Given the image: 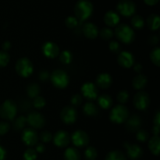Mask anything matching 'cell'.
<instances>
[{
	"mask_svg": "<svg viewBox=\"0 0 160 160\" xmlns=\"http://www.w3.org/2000/svg\"><path fill=\"white\" fill-rule=\"evenodd\" d=\"M97 156H98V153L94 147H88L84 151V157L87 160H95Z\"/></svg>",
	"mask_w": 160,
	"mask_h": 160,
	"instance_id": "836d02e7",
	"label": "cell"
},
{
	"mask_svg": "<svg viewBox=\"0 0 160 160\" xmlns=\"http://www.w3.org/2000/svg\"><path fill=\"white\" fill-rule=\"evenodd\" d=\"M112 78L108 73H99L95 79V85L102 89H107L112 85Z\"/></svg>",
	"mask_w": 160,
	"mask_h": 160,
	"instance_id": "ac0fdd59",
	"label": "cell"
},
{
	"mask_svg": "<svg viewBox=\"0 0 160 160\" xmlns=\"http://www.w3.org/2000/svg\"><path fill=\"white\" fill-rule=\"evenodd\" d=\"M134 107L138 110H145L150 103V98L148 93L141 91L135 94L133 99Z\"/></svg>",
	"mask_w": 160,
	"mask_h": 160,
	"instance_id": "9c48e42d",
	"label": "cell"
},
{
	"mask_svg": "<svg viewBox=\"0 0 160 160\" xmlns=\"http://www.w3.org/2000/svg\"><path fill=\"white\" fill-rule=\"evenodd\" d=\"M16 72L22 78H28L31 76L34 70V67L29 59L26 57L20 58L15 64Z\"/></svg>",
	"mask_w": 160,
	"mask_h": 160,
	"instance_id": "5b68a950",
	"label": "cell"
},
{
	"mask_svg": "<svg viewBox=\"0 0 160 160\" xmlns=\"http://www.w3.org/2000/svg\"><path fill=\"white\" fill-rule=\"evenodd\" d=\"M78 117V113L73 106H66L62 109L60 112V118L64 123L67 125L73 124L75 123Z\"/></svg>",
	"mask_w": 160,
	"mask_h": 160,
	"instance_id": "8fae6325",
	"label": "cell"
},
{
	"mask_svg": "<svg viewBox=\"0 0 160 160\" xmlns=\"http://www.w3.org/2000/svg\"><path fill=\"white\" fill-rule=\"evenodd\" d=\"M21 139L23 143L28 146L35 145L38 141V135L33 128H26L21 134Z\"/></svg>",
	"mask_w": 160,
	"mask_h": 160,
	"instance_id": "4fadbf2b",
	"label": "cell"
},
{
	"mask_svg": "<svg viewBox=\"0 0 160 160\" xmlns=\"http://www.w3.org/2000/svg\"><path fill=\"white\" fill-rule=\"evenodd\" d=\"M42 51L44 56L49 59H53L59 55V48L52 42H46L42 45Z\"/></svg>",
	"mask_w": 160,
	"mask_h": 160,
	"instance_id": "9a60e30c",
	"label": "cell"
},
{
	"mask_svg": "<svg viewBox=\"0 0 160 160\" xmlns=\"http://www.w3.org/2000/svg\"><path fill=\"white\" fill-rule=\"evenodd\" d=\"M6 152L3 147L0 146V160H4L6 159Z\"/></svg>",
	"mask_w": 160,
	"mask_h": 160,
	"instance_id": "f5cc1de1",
	"label": "cell"
},
{
	"mask_svg": "<svg viewBox=\"0 0 160 160\" xmlns=\"http://www.w3.org/2000/svg\"><path fill=\"white\" fill-rule=\"evenodd\" d=\"M134 70L135 72H137L138 73L140 74L142 71V65L140 63H136L134 64Z\"/></svg>",
	"mask_w": 160,
	"mask_h": 160,
	"instance_id": "816d5d0a",
	"label": "cell"
},
{
	"mask_svg": "<svg viewBox=\"0 0 160 160\" xmlns=\"http://www.w3.org/2000/svg\"><path fill=\"white\" fill-rule=\"evenodd\" d=\"M17 106L15 102L7 99L0 106V117L6 120H13L17 116Z\"/></svg>",
	"mask_w": 160,
	"mask_h": 160,
	"instance_id": "277c9868",
	"label": "cell"
},
{
	"mask_svg": "<svg viewBox=\"0 0 160 160\" xmlns=\"http://www.w3.org/2000/svg\"><path fill=\"white\" fill-rule=\"evenodd\" d=\"M142 120L141 117L137 114L131 116V117H128L126 120V124L125 128L128 131L131 133H135L140 129L141 125H142Z\"/></svg>",
	"mask_w": 160,
	"mask_h": 160,
	"instance_id": "e0dca14e",
	"label": "cell"
},
{
	"mask_svg": "<svg viewBox=\"0 0 160 160\" xmlns=\"http://www.w3.org/2000/svg\"><path fill=\"white\" fill-rule=\"evenodd\" d=\"M59 59L62 63L70 64L73 60V54L68 50H64L59 53Z\"/></svg>",
	"mask_w": 160,
	"mask_h": 160,
	"instance_id": "4dcf8cb0",
	"label": "cell"
},
{
	"mask_svg": "<svg viewBox=\"0 0 160 160\" xmlns=\"http://www.w3.org/2000/svg\"><path fill=\"white\" fill-rule=\"evenodd\" d=\"M153 123L156 126L160 127V112L159 111H157L156 113L154 115V119H153Z\"/></svg>",
	"mask_w": 160,
	"mask_h": 160,
	"instance_id": "681fc988",
	"label": "cell"
},
{
	"mask_svg": "<svg viewBox=\"0 0 160 160\" xmlns=\"http://www.w3.org/2000/svg\"><path fill=\"white\" fill-rule=\"evenodd\" d=\"M93 12V5L89 0H79L74 6L75 17L79 21L88 20Z\"/></svg>",
	"mask_w": 160,
	"mask_h": 160,
	"instance_id": "6da1fadb",
	"label": "cell"
},
{
	"mask_svg": "<svg viewBox=\"0 0 160 160\" xmlns=\"http://www.w3.org/2000/svg\"><path fill=\"white\" fill-rule=\"evenodd\" d=\"M40 92V87H39L38 84H35V83L29 84L27 88V94H28V97H30L31 98H34L38 96Z\"/></svg>",
	"mask_w": 160,
	"mask_h": 160,
	"instance_id": "83f0119b",
	"label": "cell"
},
{
	"mask_svg": "<svg viewBox=\"0 0 160 160\" xmlns=\"http://www.w3.org/2000/svg\"><path fill=\"white\" fill-rule=\"evenodd\" d=\"M105 160H126V157L121 151L113 150L106 155Z\"/></svg>",
	"mask_w": 160,
	"mask_h": 160,
	"instance_id": "f1b7e54d",
	"label": "cell"
},
{
	"mask_svg": "<svg viewBox=\"0 0 160 160\" xmlns=\"http://www.w3.org/2000/svg\"><path fill=\"white\" fill-rule=\"evenodd\" d=\"M131 24L133 28L135 29L141 30L145 26V20L142 16L134 15L131 19Z\"/></svg>",
	"mask_w": 160,
	"mask_h": 160,
	"instance_id": "1f68e13d",
	"label": "cell"
},
{
	"mask_svg": "<svg viewBox=\"0 0 160 160\" xmlns=\"http://www.w3.org/2000/svg\"><path fill=\"white\" fill-rule=\"evenodd\" d=\"M148 137H149V134L144 129H139L136 132V138H137L138 141H139L141 142H147L148 139Z\"/></svg>",
	"mask_w": 160,
	"mask_h": 160,
	"instance_id": "74e56055",
	"label": "cell"
},
{
	"mask_svg": "<svg viewBox=\"0 0 160 160\" xmlns=\"http://www.w3.org/2000/svg\"><path fill=\"white\" fill-rule=\"evenodd\" d=\"M38 78L39 79L42 81H47V79L48 78V73L47 71H45V70H42V71L39 73Z\"/></svg>",
	"mask_w": 160,
	"mask_h": 160,
	"instance_id": "7dc6e473",
	"label": "cell"
},
{
	"mask_svg": "<svg viewBox=\"0 0 160 160\" xmlns=\"http://www.w3.org/2000/svg\"><path fill=\"white\" fill-rule=\"evenodd\" d=\"M45 104H46V100L45 99L44 97L39 96V95L34 98L33 100V106L37 109H41L44 108Z\"/></svg>",
	"mask_w": 160,
	"mask_h": 160,
	"instance_id": "8d00e7d4",
	"label": "cell"
},
{
	"mask_svg": "<svg viewBox=\"0 0 160 160\" xmlns=\"http://www.w3.org/2000/svg\"><path fill=\"white\" fill-rule=\"evenodd\" d=\"M82 96L80 94H75L70 98V103H71L73 107H77V106H81L82 103Z\"/></svg>",
	"mask_w": 160,
	"mask_h": 160,
	"instance_id": "ee69618b",
	"label": "cell"
},
{
	"mask_svg": "<svg viewBox=\"0 0 160 160\" xmlns=\"http://www.w3.org/2000/svg\"><path fill=\"white\" fill-rule=\"evenodd\" d=\"M150 59L152 62L156 67L160 66V48L159 47H155L151 51L149 55Z\"/></svg>",
	"mask_w": 160,
	"mask_h": 160,
	"instance_id": "f546056e",
	"label": "cell"
},
{
	"mask_svg": "<svg viewBox=\"0 0 160 160\" xmlns=\"http://www.w3.org/2000/svg\"><path fill=\"white\" fill-rule=\"evenodd\" d=\"M147 84H148V79L146 76L141 73L134 77L132 81L133 88L136 90H142L146 87Z\"/></svg>",
	"mask_w": 160,
	"mask_h": 160,
	"instance_id": "7402d4cb",
	"label": "cell"
},
{
	"mask_svg": "<svg viewBox=\"0 0 160 160\" xmlns=\"http://www.w3.org/2000/svg\"><path fill=\"white\" fill-rule=\"evenodd\" d=\"M10 129V125L7 122H0V135H4Z\"/></svg>",
	"mask_w": 160,
	"mask_h": 160,
	"instance_id": "f6af8a7d",
	"label": "cell"
},
{
	"mask_svg": "<svg viewBox=\"0 0 160 160\" xmlns=\"http://www.w3.org/2000/svg\"><path fill=\"white\" fill-rule=\"evenodd\" d=\"M113 33L119 41L127 45L131 44L135 39L134 30L126 23H120L117 25Z\"/></svg>",
	"mask_w": 160,
	"mask_h": 160,
	"instance_id": "7a4b0ae2",
	"label": "cell"
},
{
	"mask_svg": "<svg viewBox=\"0 0 160 160\" xmlns=\"http://www.w3.org/2000/svg\"><path fill=\"white\" fill-rule=\"evenodd\" d=\"M38 139H40L42 143H47V142H49L52 139V135L49 131H44L40 133L38 136Z\"/></svg>",
	"mask_w": 160,
	"mask_h": 160,
	"instance_id": "b9f144b4",
	"label": "cell"
},
{
	"mask_svg": "<svg viewBox=\"0 0 160 160\" xmlns=\"http://www.w3.org/2000/svg\"><path fill=\"white\" fill-rule=\"evenodd\" d=\"M35 146H36L35 151L37 152L42 153L45 152V145H44V144L42 143V142H40V143H37L35 145Z\"/></svg>",
	"mask_w": 160,
	"mask_h": 160,
	"instance_id": "c3c4849f",
	"label": "cell"
},
{
	"mask_svg": "<svg viewBox=\"0 0 160 160\" xmlns=\"http://www.w3.org/2000/svg\"><path fill=\"white\" fill-rule=\"evenodd\" d=\"M159 126H156V125H154L152 128V133L154 135L156 136H159Z\"/></svg>",
	"mask_w": 160,
	"mask_h": 160,
	"instance_id": "11a10c76",
	"label": "cell"
},
{
	"mask_svg": "<svg viewBox=\"0 0 160 160\" xmlns=\"http://www.w3.org/2000/svg\"><path fill=\"white\" fill-rule=\"evenodd\" d=\"M145 4L148 5V6H154V5L157 4L159 0H144Z\"/></svg>",
	"mask_w": 160,
	"mask_h": 160,
	"instance_id": "db71d44e",
	"label": "cell"
},
{
	"mask_svg": "<svg viewBox=\"0 0 160 160\" xmlns=\"http://www.w3.org/2000/svg\"><path fill=\"white\" fill-rule=\"evenodd\" d=\"M81 93L88 100H95L98 98V90L97 86L92 82L84 83L81 88Z\"/></svg>",
	"mask_w": 160,
	"mask_h": 160,
	"instance_id": "7c38bea8",
	"label": "cell"
},
{
	"mask_svg": "<svg viewBox=\"0 0 160 160\" xmlns=\"http://www.w3.org/2000/svg\"><path fill=\"white\" fill-rule=\"evenodd\" d=\"M117 9L123 17H129L136 12V5L131 0H120L117 5Z\"/></svg>",
	"mask_w": 160,
	"mask_h": 160,
	"instance_id": "52a82bcc",
	"label": "cell"
},
{
	"mask_svg": "<svg viewBox=\"0 0 160 160\" xmlns=\"http://www.w3.org/2000/svg\"><path fill=\"white\" fill-rule=\"evenodd\" d=\"M2 47L3 51L7 52L8 50L10 49V48H11V43L9 42V41H6V42H3V44H2Z\"/></svg>",
	"mask_w": 160,
	"mask_h": 160,
	"instance_id": "f907efd6",
	"label": "cell"
},
{
	"mask_svg": "<svg viewBox=\"0 0 160 160\" xmlns=\"http://www.w3.org/2000/svg\"><path fill=\"white\" fill-rule=\"evenodd\" d=\"M124 147L126 148L127 154L131 159H138L143 154V150L139 145H132L128 142H125Z\"/></svg>",
	"mask_w": 160,
	"mask_h": 160,
	"instance_id": "d6986e66",
	"label": "cell"
},
{
	"mask_svg": "<svg viewBox=\"0 0 160 160\" xmlns=\"http://www.w3.org/2000/svg\"><path fill=\"white\" fill-rule=\"evenodd\" d=\"M109 48L112 52L117 54L121 52V46L120 44L117 41H111L109 44Z\"/></svg>",
	"mask_w": 160,
	"mask_h": 160,
	"instance_id": "7bdbcfd3",
	"label": "cell"
},
{
	"mask_svg": "<svg viewBox=\"0 0 160 160\" xmlns=\"http://www.w3.org/2000/svg\"><path fill=\"white\" fill-rule=\"evenodd\" d=\"M128 117H129V111L128 108L123 105L115 106L109 113V120L116 124H121L124 123Z\"/></svg>",
	"mask_w": 160,
	"mask_h": 160,
	"instance_id": "3957f363",
	"label": "cell"
},
{
	"mask_svg": "<svg viewBox=\"0 0 160 160\" xmlns=\"http://www.w3.org/2000/svg\"><path fill=\"white\" fill-rule=\"evenodd\" d=\"M65 24L70 29H74L78 26V20L75 17L69 16L65 20Z\"/></svg>",
	"mask_w": 160,
	"mask_h": 160,
	"instance_id": "d590c367",
	"label": "cell"
},
{
	"mask_svg": "<svg viewBox=\"0 0 160 160\" xmlns=\"http://www.w3.org/2000/svg\"><path fill=\"white\" fill-rule=\"evenodd\" d=\"M146 21L148 28L151 31H156V30L159 29L160 26V19L157 14H150L147 18Z\"/></svg>",
	"mask_w": 160,
	"mask_h": 160,
	"instance_id": "d4e9b609",
	"label": "cell"
},
{
	"mask_svg": "<svg viewBox=\"0 0 160 160\" xmlns=\"http://www.w3.org/2000/svg\"><path fill=\"white\" fill-rule=\"evenodd\" d=\"M98 34H99L101 38L104 39V40H109V39L112 38L114 35L113 31H112V30H111L109 28H102V30L98 32Z\"/></svg>",
	"mask_w": 160,
	"mask_h": 160,
	"instance_id": "e575fe53",
	"label": "cell"
},
{
	"mask_svg": "<svg viewBox=\"0 0 160 160\" xmlns=\"http://www.w3.org/2000/svg\"><path fill=\"white\" fill-rule=\"evenodd\" d=\"M82 32L87 38L95 39L98 37L99 31L95 23H86L82 26Z\"/></svg>",
	"mask_w": 160,
	"mask_h": 160,
	"instance_id": "ffe728a7",
	"label": "cell"
},
{
	"mask_svg": "<svg viewBox=\"0 0 160 160\" xmlns=\"http://www.w3.org/2000/svg\"><path fill=\"white\" fill-rule=\"evenodd\" d=\"M9 59H10V57L7 52H5L3 50L0 51V67H4L7 66Z\"/></svg>",
	"mask_w": 160,
	"mask_h": 160,
	"instance_id": "ab89813d",
	"label": "cell"
},
{
	"mask_svg": "<svg viewBox=\"0 0 160 160\" xmlns=\"http://www.w3.org/2000/svg\"><path fill=\"white\" fill-rule=\"evenodd\" d=\"M27 123L33 129H41L45 125V118L42 113L38 112H30L26 117Z\"/></svg>",
	"mask_w": 160,
	"mask_h": 160,
	"instance_id": "30bf717a",
	"label": "cell"
},
{
	"mask_svg": "<svg viewBox=\"0 0 160 160\" xmlns=\"http://www.w3.org/2000/svg\"><path fill=\"white\" fill-rule=\"evenodd\" d=\"M148 148L155 156H159L160 151V139L159 136L154 135L148 141Z\"/></svg>",
	"mask_w": 160,
	"mask_h": 160,
	"instance_id": "cb8c5ba5",
	"label": "cell"
},
{
	"mask_svg": "<svg viewBox=\"0 0 160 160\" xmlns=\"http://www.w3.org/2000/svg\"><path fill=\"white\" fill-rule=\"evenodd\" d=\"M27 123V120L26 117H23V116H20V117H17L15 120H13V129L15 131H21L23 128L25 127Z\"/></svg>",
	"mask_w": 160,
	"mask_h": 160,
	"instance_id": "d6a6232c",
	"label": "cell"
},
{
	"mask_svg": "<svg viewBox=\"0 0 160 160\" xmlns=\"http://www.w3.org/2000/svg\"><path fill=\"white\" fill-rule=\"evenodd\" d=\"M70 141L73 145L78 148H84L89 144V136L85 131L82 130H77L70 136Z\"/></svg>",
	"mask_w": 160,
	"mask_h": 160,
	"instance_id": "ba28073f",
	"label": "cell"
},
{
	"mask_svg": "<svg viewBox=\"0 0 160 160\" xmlns=\"http://www.w3.org/2000/svg\"><path fill=\"white\" fill-rule=\"evenodd\" d=\"M81 156L77 148H68L64 152V159L65 160H80Z\"/></svg>",
	"mask_w": 160,
	"mask_h": 160,
	"instance_id": "4316f807",
	"label": "cell"
},
{
	"mask_svg": "<svg viewBox=\"0 0 160 160\" xmlns=\"http://www.w3.org/2000/svg\"><path fill=\"white\" fill-rule=\"evenodd\" d=\"M24 160H36L37 159V152L34 148H29L23 153Z\"/></svg>",
	"mask_w": 160,
	"mask_h": 160,
	"instance_id": "f35d334b",
	"label": "cell"
},
{
	"mask_svg": "<svg viewBox=\"0 0 160 160\" xmlns=\"http://www.w3.org/2000/svg\"><path fill=\"white\" fill-rule=\"evenodd\" d=\"M53 143L59 148H65L70 144V135L63 130L58 131L52 137Z\"/></svg>",
	"mask_w": 160,
	"mask_h": 160,
	"instance_id": "5bb4252c",
	"label": "cell"
},
{
	"mask_svg": "<svg viewBox=\"0 0 160 160\" xmlns=\"http://www.w3.org/2000/svg\"><path fill=\"white\" fill-rule=\"evenodd\" d=\"M117 98L119 102L122 103V104H124V103H126L128 101V98H129V93H128V91L121 90L118 92Z\"/></svg>",
	"mask_w": 160,
	"mask_h": 160,
	"instance_id": "60d3db41",
	"label": "cell"
},
{
	"mask_svg": "<svg viewBox=\"0 0 160 160\" xmlns=\"http://www.w3.org/2000/svg\"><path fill=\"white\" fill-rule=\"evenodd\" d=\"M117 62L119 65L123 68H131L134 64V57L132 53L129 52H120L117 56Z\"/></svg>",
	"mask_w": 160,
	"mask_h": 160,
	"instance_id": "2e32d148",
	"label": "cell"
},
{
	"mask_svg": "<svg viewBox=\"0 0 160 160\" xmlns=\"http://www.w3.org/2000/svg\"><path fill=\"white\" fill-rule=\"evenodd\" d=\"M103 20L108 27H116L120 23V17L115 11L110 10L106 12Z\"/></svg>",
	"mask_w": 160,
	"mask_h": 160,
	"instance_id": "44dd1931",
	"label": "cell"
},
{
	"mask_svg": "<svg viewBox=\"0 0 160 160\" xmlns=\"http://www.w3.org/2000/svg\"><path fill=\"white\" fill-rule=\"evenodd\" d=\"M159 38L157 35H151L148 38V42L151 45H156L159 43Z\"/></svg>",
	"mask_w": 160,
	"mask_h": 160,
	"instance_id": "bcb514c9",
	"label": "cell"
},
{
	"mask_svg": "<svg viewBox=\"0 0 160 160\" xmlns=\"http://www.w3.org/2000/svg\"><path fill=\"white\" fill-rule=\"evenodd\" d=\"M98 104L99 107L102 109H108L112 107V98L107 94H102V95L98 96Z\"/></svg>",
	"mask_w": 160,
	"mask_h": 160,
	"instance_id": "603a6c76",
	"label": "cell"
},
{
	"mask_svg": "<svg viewBox=\"0 0 160 160\" xmlns=\"http://www.w3.org/2000/svg\"><path fill=\"white\" fill-rule=\"evenodd\" d=\"M83 111H84V114L88 117H95L98 115V112H99L96 105L92 102H88L84 104V107H83Z\"/></svg>",
	"mask_w": 160,
	"mask_h": 160,
	"instance_id": "484cf974",
	"label": "cell"
},
{
	"mask_svg": "<svg viewBox=\"0 0 160 160\" xmlns=\"http://www.w3.org/2000/svg\"><path fill=\"white\" fill-rule=\"evenodd\" d=\"M50 80L54 87L59 89H63L67 88L70 82L69 76L64 70H54L51 73Z\"/></svg>",
	"mask_w": 160,
	"mask_h": 160,
	"instance_id": "8992f818",
	"label": "cell"
}]
</instances>
